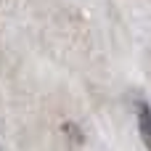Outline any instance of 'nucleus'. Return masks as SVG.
I'll list each match as a JSON object with an SVG mask.
<instances>
[{"label": "nucleus", "instance_id": "1", "mask_svg": "<svg viewBox=\"0 0 151 151\" xmlns=\"http://www.w3.org/2000/svg\"><path fill=\"white\" fill-rule=\"evenodd\" d=\"M138 130H141L143 146L151 151V106L146 104V101L138 104Z\"/></svg>", "mask_w": 151, "mask_h": 151}]
</instances>
